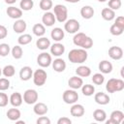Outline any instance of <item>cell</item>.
Here are the masks:
<instances>
[{
	"label": "cell",
	"mask_w": 124,
	"mask_h": 124,
	"mask_svg": "<svg viewBox=\"0 0 124 124\" xmlns=\"http://www.w3.org/2000/svg\"><path fill=\"white\" fill-rule=\"evenodd\" d=\"M1 75H2V69L0 68V77H1Z\"/></svg>",
	"instance_id": "db71d44e"
},
{
	"label": "cell",
	"mask_w": 124,
	"mask_h": 124,
	"mask_svg": "<svg viewBox=\"0 0 124 124\" xmlns=\"http://www.w3.org/2000/svg\"><path fill=\"white\" fill-rule=\"evenodd\" d=\"M37 124H50V119L46 116L41 115V117L37 119Z\"/></svg>",
	"instance_id": "ee69618b"
},
{
	"label": "cell",
	"mask_w": 124,
	"mask_h": 124,
	"mask_svg": "<svg viewBox=\"0 0 124 124\" xmlns=\"http://www.w3.org/2000/svg\"><path fill=\"white\" fill-rule=\"evenodd\" d=\"M82 84H83V80L78 76H74V77L70 78L68 80V85L70 86V88L75 89V90L79 89L82 86Z\"/></svg>",
	"instance_id": "4fadbf2b"
},
{
	"label": "cell",
	"mask_w": 124,
	"mask_h": 124,
	"mask_svg": "<svg viewBox=\"0 0 124 124\" xmlns=\"http://www.w3.org/2000/svg\"><path fill=\"white\" fill-rule=\"evenodd\" d=\"M109 31H110V34H111V35H113V36H119V35H121V34L123 33L124 29L121 28V27H119V26L116 25L115 23H113V24L110 26Z\"/></svg>",
	"instance_id": "f35d334b"
},
{
	"label": "cell",
	"mask_w": 124,
	"mask_h": 124,
	"mask_svg": "<svg viewBox=\"0 0 124 124\" xmlns=\"http://www.w3.org/2000/svg\"><path fill=\"white\" fill-rule=\"evenodd\" d=\"M64 1L69 2V3H78V2H79L80 0H64Z\"/></svg>",
	"instance_id": "f907efd6"
},
{
	"label": "cell",
	"mask_w": 124,
	"mask_h": 124,
	"mask_svg": "<svg viewBox=\"0 0 124 124\" xmlns=\"http://www.w3.org/2000/svg\"><path fill=\"white\" fill-rule=\"evenodd\" d=\"M85 112V109H84V107L80 104H73L72 108H70V113L72 116H75V117H81Z\"/></svg>",
	"instance_id": "7c38bea8"
},
{
	"label": "cell",
	"mask_w": 124,
	"mask_h": 124,
	"mask_svg": "<svg viewBox=\"0 0 124 124\" xmlns=\"http://www.w3.org/2000/svg\"><path fill=\"white\" fill-rule=\"evenodd\" d=\"M87 56H88V54H87L86 49H83V48H74V49L70 50V52L68 54V59L72 63L81 64V63L86 61Z\"/></svg>",
	"instance_id": "7a4b0ae2"
},
{
	"label": "cell",
	"mask_w": 124,
	"mask_h": 124,
	"mask_svg": "<svg viewBox=\"0 0 124 124\" xmlns=\"http://www.w3.org/2000/svg\"><path fill=\"white\" fill-rule=\"evenodd\" d=\"M15 73H16V69L13 65H7L2 69V74L6 78H11L15 76Z\"/></svg>",
	"instance_id": "836d02e7"
},
{
	"label": "cell",
	"mask_w": 124,
	"mask_h": 124,
	"mask_svg": "<svg viewBox=\"0 0 124 124\" xmlns=\"http://www.w3.org/2000/svg\"><path fill=\"white\" fill-rule=\"evenodd\" d=\"M62 99L66 104L73 105V104L77 103V101L78 100V94L75 89H68V90L64 91V93L62 95Z\"/></svg>",
	"instance_id": "8992f818"
},
{
	"label": "cell",
	"mask_w": 124,
	"mask_h": 124,
	"mask_svg": "<svg viewBox=\"0 0 124 124\" xmlns=\"http://www.w3.org/2000/svg\"><path fill=\"white\" fill-rule=\"evenodd\" d=\"M101 16L102 17L105 19V20H108V21H110L112 20L114 17H115V12L109 8H104L102 10V13H101Z\"/></svg>",
	"instance_id": "484cf974"
},
{
	"label": "cell",
	"mask_w": 124,
	"mask_h": 124,
	"mask_svg": "<svg viewBox=\"0 0 124 124\" xmlns=\"http://www.w3.org/2000/svg\"><path fill=\"white\" fill-rule=\"evenodd\" d=\"M80 16L85 19H90L94 16V9L91 6H83L80 9Z\"/></svg>",
	"instance_id": "d4e9b609"
},
{
	"label": "cell",
	"mask_w": 124,
	"mask_h": 124,
	"mask_svg": "<svg viewBox=\"0 0 124 124\" xmlns=\"http://www.w3.org/2000/svg\"><path fill=\"white\" fill-rule=\"evenodd\" d=\"M94 100L97 104L99 105H102V106H105V105H108L109 103V97L108 94L104 93V92H98L95 94L94 96Z\"/></svg>",
	"instance_id": "e0dca14e"
},
{
	"label": "cell",
	"mask_w": 124,
	"mask_h": 124,
	"mask_svg": "<svg viewBox=\"0 0 124 124\" xmlns=\"http://www.w3.org/2000/svg\"><path fill=\"white\" fill-rule=\"evenodd\" d=\"M26 27H27V24H26V22L23 19H17V20H16V22L13 25L14 31L16 33H17V34H22L26 30Z\"/></svg>",
	"instance_id": "ffe728a7"
},
{
	"label": "cell",
	"mask_w": 124,
	"mask_h": 124,
	"mask_svg": "<svg viewBox=\"0 0 124 124\" xmlns=\"http://www.w3.org/2000/svg\"><path fill=\"white\" fill-rule=\"evenodd\" d=\"M21 116V113H20V110L18 108H10L8 109L7 111V117L12 120V121H16L17 119H19Z\"/></svg>",
	"instance_id": "83f0119b"
},
{
	"label": "cell",
	"mask_w": 124,
	"mask_h": 124,
	"mask_svg": "<svg viewBox=\"0 0 124 124\" xmlns=\"http://www.w3.org/2000/svg\"><path fill=\"white\" fill-rule=\"evenodd\" d=\"M72 120L68 117H61L57 120V124H71Z\"/></svg>",
	"instance_id": "7dc6e473"
},
{
	"label": "cell",
	"mask_w": 124,
	"mask_h": 124,
	"mask_svg": "<svg viewBox=\"0 0 124 124\" xmlns=\"http://www.w3.org/2000/svg\"><path fill=\"white\" fill-rule=\"evenodd\" d=\"M32 77H33V71H32L31 67L24 66V67H22L20 69V71H19V78H20L21 80H23V81L29 80Z\"/></svg>",
	"instance_id": "2e32d148"
},
{
	"label": "cell",
	"mask_w": 124,
	"mask_h": 124,
	"mask_svg": "<svg viewBox=\"0 0 124 124\" xmlns=\"http://www.w3.org/2000/svg\"><path fill=\"white\" fill-rule=\"evenodd\" d=\"M22 96H21V94L19 93V92H14L11 96H10V98H9V102L11 103V105L13 106V107H15V108H17V107H19V106H21V104H22Z\"/></svg>",
	"instance_id": "d6986e66"
},
{
	"label": "cell",
	"mask_w": 124,
	"mask_h": 124,
	"mask_svg": "<svg viewBox=\"0 0 124 124\" xmlns=\"http://www.w3.org/2000/svg\"><path fill=\"white\" fill-rule=\"evenodd\" d=\"M50 36H51V39H53V41L55 42H60L63 40L65 34H64V31L60 28V27H55L51 30L50 32Z\"/></svg>",
	"instance_id": "44dd1931"
},
{
	"label": "cell",
	"mask_w": 124,
	"mask_h": 124,
	"mask_svg": "<svg viewBox=\"0 0 124 124\" xmlns=\"http://www.w3.org/2000/svg\"><path fill=\"white\" fill-rule=\"evenodd\" d=\"M106 123H107V124H117V123H116L114 120H112L111 118H109L108 120H107V121H106Z\"/></svg>",
	"instance_id": "c3c4849f"
},
{
	"label": "cell",
	"mask_w": 124,
	"mask_h": 124,
	"mask_svg": "<svg viewBox=\"0 0 124 124\" xmlns=\"http://www.w3.org/2000/svg\"><path fill=\"white\" fill-rule=\"evenodd\" d=\"M73 43L77 46H80L83 49H88L93 46V40L82 32H77L73 38Z\"/></svg>",
	"instance_id": "6da1fadb"
},
{
	"label": "cell",
	"mask_w": 124,
	"mask_h": 124,
	"mask_svg": "<svg viewBox=\"0 0 124 124\" xmlns=\"http://www.w3.org/2000/svg\"><path fill=\"white\" fill-rule=\"evenodd\" d=\"M98 67L102 74H109L112 71V64L108 60H102Z\"/></svg>",
	"instance_id": "7402d4cb"
},
{
	"label": "cell",
	"mask_w": 124,
	"mask_h": 124,
	"mask_svg": "<svg viewBox=\"0 0 124 124\" xmlns=\"http://www.w3.org/2000/svg\"><path fill=\"white\" fill-rule=\"evenodd\" d=\"M116 25H118L119 27H121V28H123L124 29V16H117L116 18H115V22H114Z\"/></svg>",
	"instance_id": "f6af8a7d"
},
{
	"label": "cell",
	"mask_w": 124,
	"mask_h": 124,
	"mask_svg": "<svg viewBox=\"0 0 124 124\" xmlns=\"http://www.w3.org/2000/svg\"><path fill=\"white\" fill-rule=\"evenodd\" d=\"M10 87V80L6 78H0V91H5Z\"/></svg>",
	"instance_id": "b9f144b4"
},
{
	"label": "cell",
	"mask_w": 124,
	"mask_h": 124,
	"mask_svg": "<svg viewBox=\"0 0 124 124\" xmlns=\"http://www.w3.org/2000/svg\"><path fill=\"white\" fill-rule=\"evenodd\" d=\"M76 74L80 78H87L91 75V70L87 66H79L76 69Z\"/></svg>",
	"instance_id": "4316f807"
},
{
	"label": "cell",
	"mask_w": 124,
	"mask_h": 124,
	"mask_svg": "<svg viewBox=\"0 0 124 124\" xmlns=\"http://www.w3.org/2000/svg\"><path fill=\"white\" fill-rule=\"evenodd\" d=\"M6 13H7L8 16H10L11 18H14V19H19L22 16V10L19 8L14 7V6L8 7Z\"/></svg>",
	"instance_id": "5bb4252c"
},
{
	"label": "cell",
	"mask_w": 124,
	"mask_h": 124,
	"mask_svg": "<svg viewBox=\"0 0 124 124\" xmlns=\"http://www.w3.org/2000/svg\"><path fill=\"white\" fill-rule=\"evenodd\" d=\"M9 103V98L6 93L0 92V107H6Z\"/></svg>",
	"instance_id": "7bdbcfd3"
},
{
	"label": "cell",
	"mask_w": 124,
	"mask_h": 124,
	"mask_svg": "<svg viewBox=\"0 0 124 124\" xmlns=\"http://www.w3.org/2000/svg\"><path fill=\"white\" fill-rule=\"evenodd\" d=\"M33 110H34L35 114L41 116V115H45L47 112L48 108H47V106L46 104L40 102V103H35V106H34Z\"/></svg>",
	"instance_id": "603a6c76"
},
{
	"label": "cell",
	"mask_w": 124,
	"mask_h": 124,
	"mask_svg": "<svg viewBox=\"0 0 124 124\" xmlns=\"http://www.w3.org/2000/svg\"><path fill=\"white\" fill-rule=\"evenodd\" d=\"M39 5H40V8L45 12L49 11L53 7V3L51 0H41Z\"/></svg>",
	"instance_id": "8d00e7d4"
},
{
	"label": "cell",
	"mask_w": 124,
	"mask_h": 124,
	"mask_svg": "<svg viewBox=\"0 0 124 124\" xmlns=\"http://www.w3.org/2000/svg\"><path fill=\"white\" fill-rule=\"evenodd\" d=\"M11 52H12V55H13V57L15 59H20L22 57V55H23V50H22L20 46H15L12 48Z\"/></svg>",
	"instance_id": "d590c367"
},
{
	"label": "cell",
	"mask_w": 124,
	"mask_h": 124,
	"mask_svg": "<svg viewBox=\"0 0 124 124\" xmlns=\"http://www.w3.org/2000/svg\"><path fill=\"white\" fill-rule=\"evenodd\" d=\"M52 62V58L51 55L47 52H42L38 55L37 57V63L39 66H41L42 68H46L48 67Z\"/></svg>",
	"instance_id": "9c48e42d"
},
{
	"label": "cell",
	"mask_w": 124,
	"mask_h": 124,
	"mask_svg": "<svg viewBox=\"0 0 124 124\" xmlns=\"http://www.w3.org/2000/svg\"><path fill=\"white\" fill-rule=\"evenodd\" d=\"M108 5L109 9H111L113 11H116V10L120 9L122 3H121V0H108Z\"/></svg>",
	"instance_id": "ab89813d"
},
{
	"label": "cell",
	"mask_w": 124,
	"mask_h": 124,
	"mask_svg": "<svg viewBox=\"0 0 124 124\" xmlns=\"http://www.w3.org/2000/svg\"><path fill=\"white\" fill-rule=\"evenodd\" d=\"M10 51H11V48L8 44H5V43L0 44V55L1 56H3V57L7 56L10 53Z\"/></svg>",
	"instance_id": "60d3db41"
},
{
	"label": "cell",
	"mask_w": 124,
	"mask_h": 124,
	"mask_svg": "<svg viewBox=\"0 0 124 124\" xmlns=\"http://www.w3.org/2000/svg\"><path fill=\"white\" fill-rule=\"evenodd\" d=\"M51 64H52L53 70L55 72H57V73H62L66 69V62L62 58H56V59H54V61H52Z\"/></svg>",
	"instance_id": "ac0fdd59"
},
{
	"label": "cell",
	"mask_w": 124,
	"mask_h": 124,
	"mask_svg": "<svg viewBox=\"0 0 124 124\" xmlns=\"http://www.w3.org/2000/svg\"><path fill=\"white\" fill-rule=\"evenodd\" d=\"M123 89H124V81L120 78H110L108 80L106 85V90L108 93L122 91Z\"/></svg>",
	"instance_id": "3957f363"
},
{
	"label": "cell",
	"mask_w": 124,
	"mask_h": 124,
	"mask_svg": "<svg viewBox=\"0 0 124 124\" xmlns=\"http://www.w3.org/2000/svg\"><path fill=\"white\" fill-rule=\"evenodd\" d=\"M36 46L39 49L46 50L50 46V41H49V39H47L46 37H40L36 42Z\"/></svg>",
	"instance_id": "cb8c5ba5"
},
{
	"label": "cell",
	"mask_w": 124,
	"mask_h": 124,
	"mask_svg": "<svg viewBox=\"0 0 124 124\" xmlns=\"http://www.w3.org/2000/svg\"><path fill=\"white\" fill-rule=\"evenodd\" d=\"M16 123H17V124H24L25 122H24L23 120H18V119H17V120L16 121Z\"/></svg>",
	"instance_id": "816d5d0a"
},
{
	"label": "cell",
	"mask_w": 124,
	"mask_h": 124,
	"mask_svg": "<svg viewBox=\"0 0 124 124\" xmlns=\"http://www.w3.org/2000/svg\"><path fill=\"white\" fill-rule=\"evenodd\" d=\"M50 53L54 56H61L64 52H65V46L64 45L60 44V43H54L53 45H51L50 46Z\"/></svg>",
	"instance_id": "9a60e30c"
},
{
	"label": "cell",
	"mask_w": 124,
	"mask_h": 124,
	"mask_svg": "<svg viewBox=\"0 0 124 124\" xmlns=\"http://www.w3.org/2000/svg\"><path fill=\"white\" fill-rule=\"evenodd\" d=\"M98 1H99V2H102V3H103V2H106L107 0H98Z\"/></svg>",
	"instance_id": "f5cc1de1"
},
{
	"label": "cell",
	"mask_w": 124,
	"mask_h": 124,
	"mask_svg": "<svg viewBox=\"0 0 124 124\" xmlns=\"http://www.w3.org/2000/svg\"><path fill=\"white\" fill-rule=\"evenodd\" d=\"M34 6L33 0H21L19 3V7L22 11H30Z\"/></svg>",
	"instance_id": "e575fe53"
},
{
	"label": "cell",
	"mask_w": 124,
	"mask_h": 124,
	"mask_svg": "<svg viewBox=\"0 0 124 124\" xmlns=\"http://www.w3.org/2000/svg\"><path fill=\"white\" fill-rule=\"evenodd\" d=\"M32 31H33V34L36 35L37 37H43L46 33V27L42 23H36L33 26Z\"/></svg>",
	"instance_id": "f1b7e54d"
},
{
	"label": "cell",
	"mask_w": 124,
	"mask_h": 124,
	"mask_svg": "<svg viewBox=\"0 0 124 124\" xmlns=\"http://www.w3.org/2000/svg\"><path fill=\"white\" fill-rule=\"evenodd\" d=\"M93 117L96 121L98 122H104L106 121V118H107V113L104 109H101V108H98V109H95L94 112H93Z\"/></svg>",
	"instance_id": "f546056e"
},
{
	"label": "cell",
	"mask_w": 124,
	"mask_h": 124,
	"mask_svg": "<svg viewBox=\"0 0 124 124\" xmlns=\"http://www.w3.org/2000/svg\"><path fill=\"white\" fill-rule=\"evenodd\" d=\"M81 88V92L84 96H92L95 92V87L94 85H91V84H85L80 87Z\"/></svg>",
	"instance_id": "d6a6232c"
},
{
	"label": "cell",
	"mask_w": 124,
	"mask_h": 124,
	"mask_svg": "<svg viewBox=\"0 0 124 124\" xmlns=\"http://www.w3.org/2000/svg\"><path fill=\"white\" fill-rule=\"evenodd\" d=\"M108 56L113 60H120L123 57V49L120 46H110L108 49Z\"/></svg>",
	"instance_id": "30bf717a"
},
{
	"label": "cell",
	"mask_w": 124,
	"mask_h": 124,
	"mask_svg": "<svg viewBox=\"0 0 124 124\" xmlns=\"http://www.w3.org/2000/svg\"><path fill=\"white\" fill-rule=\"evenodd\" d=\"M92 81L94 84L96 85H101L104 83L105 81V77L103 76V74L101 73H97V74H94L93 77H92Z\"/></svg>",
	"instance_id": "74e56055"
},
{
	"label": "cell",
	"mask_w": 124,
	"mask_h": 124,
	"mask_svg": "<svg viewBox=\"0 0 124 124\" xmlns=\"http://www.w3.org/2000/svg\"><path fill=\"white\" fill-rule=\"evenodd\" d=\"M38 92L35 89H27L23 93V101L28 105H33L38 101Z\"/></svg>",
	"instance_id": "52a82bcc"
},
{
	"label": "cell",
	"mask_w": 124,
	"mask_h": 124,
	"mask_svg": "<svg viewBox=\"0 0 124 124\" xmlns=\"http://www.w3.org/2000/svg\"><path fill=\"white\" fill-rule=\"evenodd\" d=\"M4 1H5V3H7V4L12 5V4L16 3V0H4Z\"/></svg>",
	"instance_id": "681fc988"
},
{
	"label": "cell",
	"mask_w": 124,
	"mask_h": 124,
	"mask_svg": "<svg viewBox=\"0 0 124 124\" xmlns=\"http://www.w3.org/2000/svg\"><path fill=\"white\" fill-rule=\"evenodd\" d=\"M79 27H80L79 22L75 18H71V19H68L65 21L64 29H65V31H67L70 34H76L79 30Z\"/></svg>",
	"instance_id": "ba28073f"
},
{
	"label": "cell",
	"mask_w": 124,
	"mask_h": 124,
	"mask_svg": "<svg viewBox=\"0 0 124 124\" xmlns=\"http://www.w3.org/2000/svg\"><path fill=\"white\" fill-rule=\"evenodd\" d=\"M8 35V30L4 25H0V40L5 39Z\"/></svg>",
	"instance_id": "bcb514c9"
},
{
	"label": "cell",
	"mask_w": 124,
	"mask_h": 124,
	"mask_svg": "<svg viewBox=\"0 0 124 124\" xmlns=\"http://www.w3.org/2000/svg\"><path fill=\"white\" fill-rule=\"evenodd\" d=\"M53 14L58 22H65L68 18V10L66 6L62 4H57L53 8Z\"/></svg>",
	"instance_id": "277c9868"
},
{
	"label": "cell",
	"mask_w": 124,
	"mask_h": 124,
	"mask_svg": "<svg viewBox=\"0 0 124 124\" xmlns=\"http://www.w3.org/2000/svg\"><path fill=\"white\" fill-rule=\"evenodd\" d=\"M56 21V18H55V16L53 13L47 11L46 12L44 15H43V17H42V22L44 23L45 26H52Z\"/></svg>",
	"instance_id": "8fae6325"
},
{
	"label": "cell",
	"mask_w": 124,
	"mask_h": 124,
	"mask_svg": "<svg viewBox=\"0 0 124 124\" xmlns=\"http://www.w3.org/2000/svg\"><path fill=\"white\" fill-rule=\"evenodd\" d=\"M31 41H32V36L30 34H21L17 39V43L20 46L28 45L29 43H31Z\"/></svg>",
	"instance_id": "1f68e13d"
},
{
	"label": "cell",
	"mask_w": 124,
	"mask_h": 124,
	"mask_svg": "<svg viewBox=\"0 0 124 124\" xmlns=\"http://www.w3.org/2000/svg\"><path fill=\"white\" fill-rule=\"evenodd\" d=\"M112 120H114L117 124H120L122 122V120L124 119V113L121 110H113L110 113V117Z\"/></svg>",
	"instance_id": "4dcf8cb0"
},
{
	"label": "cell",
	"mask_w": 124,
	"mask_h": 124,
	"mask_svg": "<svg viewBox=\"0 0 124 124\" xmlns=\"http://www.w3.org/2000/svg\"><path fill=\"white\" fill-rule=\"evenodd\" d=\"M46 72L43 69H38L33 73V82L37 86H43L46 81Z\"/></svg>",
	"instance_id": "5b68a950"
}]
</instances>
